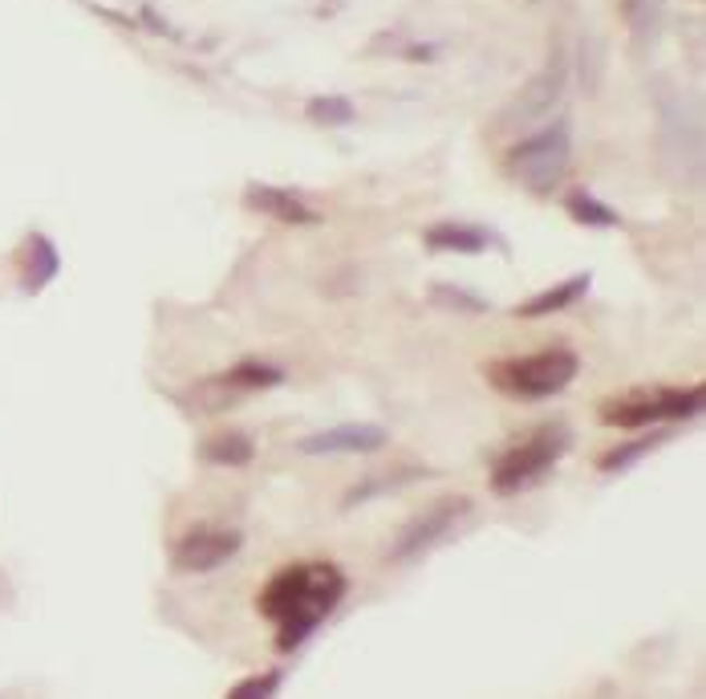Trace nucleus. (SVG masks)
Instances as JSON below:
<instances>
[{
	"label": "nucleus",
	"instance_id": "1",
	"mask_svg": "<svg viewBox=\"0 0 706 699\" xmlns=\"http://www.w3.org/2000/svg\"><path fill=\"white\" fill-rule=\"evenodd\" d=\"M341 594H345V578L325 562L293 566L268 581L265 594H260V614L280 626V651H293V647L309 639L313 630L333 614Z\"/></svg>",
	"mask_w": 706,
	"mask_h": 699
},
{
	"label": "nucleus",
	"instance_id": "2",
	"mask_svg": "<svg viewBox=\"0 0 706 699\" xmlns=\"http://www.w3.org/2000/svg\"><path fill=\"white\" fill-rule=\"evenodd\" d=\"M569 444H573V435H569L564 423H548L540 432H532L524 444H515L512 451H503L500 463L491 468V489L500 492V496L532 489V484L545 477L548 468L569 451Z\"/></svg>",
	"mask_w": 706,
	"mask_h": 699
},
{
	"label": "nucleus",
	"instance_id": "3",
	"mask_svg": "<svg viewBox=\"0 0 706 699\" xmlns=\"http://www.w3.org/2000/svg\"><path fill=\"white\" fill-rule=\"evenodd\" d=\"M576 371L581 362L573 350H540V354L500 362L496 371H487V378L515 399H552L573 383Z\"/></svg>",
	"mask_w": 706,
	"mask_h": 699
},
{
	"label": "nucleus",
	"instance_id": "4",
	"mask_svg": "<svg viewBox=\"0 0 706 699\" xmlns=\"http://www.w3.org/2000/svg\"><path fill=\"white\" fill-rule=\"evenodd\" d=\"M569 159H573L569 126L557 122V126H548V131L532 134L524 143H515V147L508 150V159H503V171H508L520 188L545 195V192H552L557 179L569 171Z\"/></svg>",
	"mask_w": 706,
	"mask_h": 699
},
{
	"label": "nucleus",
	"instance_id": "5",
	"mask_svg": "<svg viewBox=\"0 0 706 699\" xmlns=\"http://www.w3.org/2000/svg\"><path fill=\"white\" fill-rule=\"evenodd\" d=\"M703 387L691 390H654V395H630V399H609L601 407V419L613 427H649L658 419H691L703 411Z\"/></svg>",
	"mask_w": 706,
	"mask_h": 699
},
{
	"label": "nucleus",
	"instance_id": "6",
	"mask_svg": "<svg viewBox=\"0 0 706 699\" xmlns=\"http://www.w3.org/2000/svg\"><path fill=\"white\" fill-rule=\"evenodd\" d=\"M244 545V533L240 529H223V525H199L192 533L183 537L171 553L179 574H211L220 569L223 562H232L235 553Z\"/></svg>",
	"mask_w": 706,
	"mask_h": 699
},
{
	"label": "nucleus",
	"instance_id": "7",
	"mask_svg": "<svg viewBox=\"0 0 706 699\" xmlns=\"http://www.w3.org/2000/svg\"><path fill=\"white\" fill-rule=\"evenodd\" d=\"M467 513H471L467 496H447V501H442V505H435L430 513L414 517V521L402 529V537L394 541L390 562H414V557H423V553L435 550L442 537L451 533V529H455Z\"/></svg>",
	"mask_w": 706,
	"mask_h": 699
},
{
	"label": "nucleus",
	"instance_id": "8",
	"mask_svg": "<svg viewBox=\"0 0 706 699\" xmlns=\"http://www.w3.org/2000/svg\"><path fill=\"white\" fill-rule=\"evenodd\" d=\"M564 82H569V65H564V58H560V53H552L545 70L532 77L528 86L520 89L512 103H508V110H503V122H508V126H524V122L545 119L548 110L560 103Z\"/></svg>",
	"mask_w": 706,
	"mask_h": 699
},
{
	"label": "nucleus",
	"instance_id": "9",
	"mask_svg": "<svg viewBox=\"0 0 706 699\" xmlns=\"http://www.w3.org/2000/svg\"><path fill=\"white\" fill-rule=\"evenodd\" d=\"M386 444H390V435L378 423H341V427L301 439L296 447L305 456H369V451H382Z\"/></svg>",
	"mask_w": 706,
	"mask_h": 699
},
{
	"label": "nucleus",
	"instance_id": "10",
	"mask_svg": "<svg viewBox=\"0 0 706 699\" xmlns=\"http://www.w3.org/2000/svg\"><path fill=\"white\" fill-rule=\"evenodd\" d=\"M244 204L252 212H260V216H272L280 224H321V216L305 204V200H296L293 192H284V188H272V183H248V192H244Z\"/></svg>",
	"mask_w": 706,
	"mask_h": 699
},
{
	"label": "nucleus",
	"instance_id": "11",
	"mask_svg": "<svg viewBox=\"0 0 706 699\" xmlns=\"http://www.w3.org/2000/svg\"><path fill=\"white\" fill-rule=\"evenodd\" d=\"M430 249H442V253H484L487 244H491V232L487 228H475V224H455V220H442V224H430L427 232H423Z\"/></svg>",
	"mask_w": 706,
	"mask_h": 699
},
{
	"label": "nucleus",
	"instance_id": "12",
	"mask_svg": "<svg viewBox=\"0 0 706 699\" xmlns=\"http://www.w3.org/2000/svg\"><path fill=\"white\" fill-rule=\"evenodd\" d=\"M588 285H593V277H588V273H581V277H573V281H564V285H557V289H548V293H540V298H532L528 305H520L515 313H524V317H545V313L569 310L573 301L585 298Z\"/></svg>",
	"mask_w": 706,
	"mask_h": 699
},
{
	"label": "nucleus",
	"instance_id": "13",
	"mask_svg": "<svg viewBox=\"0 0 706 699\" xmlns=\"http://www.w3.org/2000/svg\"><path fill=\"white\" fill-rule=\"evenodd\" d=\"M199 456L211 463H220V468H240V463H248L256 456V444H252V435L244 432H223L216 439H207L199 447Z\"/></svg>",
	"mask_w": 706,
	"mask_h": 699
},
{
	"label": "nucleus",
	"instance_id": "14",
	"mask_svg": "<svg viewBox=\"0 0 706 699\" xmlns=\"http://www.w3.org/2000/svg\"><path fill=\"white\" fill-rule=\"evenodd\" d=\"M564 212L573 216L576 224H588V228H618L621 216L609 204H601L597 195L588 192H569L564 195Z\"/></svg>",
	"mask_w": 706,
	"mask_h": 699
},
{
	"label": "nucleus",
	"instance_id": "15",
	"mask_svg": "<svg viewBox=\"0 0 706 699\" xmlns=\"http://www.w3.org/2000/svg\"><path fill=\"white\" fill-rule=\"evenodd\" d=\"M662 9L666 0H625V21H630L633 37L642 45L658 37V29H662Z\"/></svg>",
	"mask_w": 706,
	"mask_h": 699
},
{
	"label": "nucleus",
	"instance_id": "16",
	"mask_svg": "<svg viewBox=\"0 0 706 699\" xmlns=\"http://www.w3.org/2000/svg\"><path fill=\"white\" fill-rule=\"evenodd\" d=\"M223 383L235 390H268L277 387V383H284V371L272 366V362H240Z\"/></svg>",
	"mask_w": 706,
	"mask_h": 699
},
{
	"label": "nucleus",
	"instance_id": "17",
	"mask_svg": "<svg viewBox=\"0 0 706 699\" xmlns=\"http://www.w3.org/2000/svg\"><path fill=\"white\" fill-rule=\"evenodd\" d=\"M29 277H25V289L29 293H37V289H45V285L53 281V273H58V253H53V244L45 237H33V244H29Z\"/></svg>",
	"mask_w": 706,
	"mask_h": 699
},
{
	"label": "nucleus",
	"instance_id": "18",
	"mask_svg": "<svg viewBox=\"0 0 706 699\" xmlns=\"http://www.w3.org/2000/svg\"><path fill=\"white\" fill-rule=\"evenodd\" d=\"M658 444H666V432H654V435H642V439H633V444H621L613 447L609 456L601 460V472H625L630 463H637L646 451H654Z\"/></svg>",
	"mask_w": 706,
	"mask_h": 699
},
{
	"label": "nucleus",
	"instance_id": "19",
	"mask_svg": "<svg viewBox=\"0 0 706 699\" xmlns=\"http://www.w3.org/2000/svg\"><path fill=\"white\" fill-rule=\"evenodd\" d=\"M309 119L329 122V126H345V122H353V103L350 98H313Z\"/></svg>",
	"mask_w": 706,
	"mask_h": 699
},
{
	"label": "nucleus",
	"instance_id": "20",
	"mask_svg": "<svg viewBox=\"0 0 706 699\" xmlns=\"http://www.w3.org/2000/svg\"><path fill=\"white\" fill-rule=\"evenodd\" d=\"M435 305H442V310H463V313H484L487 310V301L484 298H475V293H463V289H451V285H439L435 293Z\"/></svg>",
	"mask_w": 706,
	"mask_h": 699
},
{
	"label": "nucleus",
	"instance_id": "21",
	"mask_svg": "<svg viewBox=\"0 0 706 699\" xmlns=\"http://www.w3.org/2000/svg\"><path fill=\"white\" fill-rule=\"evenodd\" d=\"M280 687V671H268V675H252V679H244V684L232 687V699H265L272 696Z\"/></svg>",
	"mask_w": 706,
	"mask_h": 699
}]
</instances>
